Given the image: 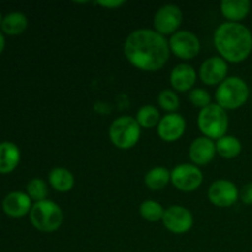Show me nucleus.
<instances>
[{"label": "nucleus", "mask_w": 252, "mask_h": 252, "mask_svg": "<svg viewBox=\"0 0 252 252\" xmlns=\"http://www.w3.org/2000/svg\"><path fill=\"white\" fill-rule=\"evenodd\" d=\"M32 199L24 192H10L2 201V211L11 218H22L31 212Z\"/></svg>", "instance_id": "2eb2a0df"}, {"label": "nucleus", "mask_w": 252, "mask_h": 252, "mask_svg": "<svg viewBox=\"0 0 252 252\" xmlns=\"http://www.w3.org/2000/svg\"><path fill=\"white\" fill-rule=\"evenodd\" d=\"M228 64L221 57H211L202 63L199 78L206 85H219L226 79Z\"/></svg>", "instance_id": "ddd939ff"}, {"label": "nucleus", "mask_w": 252, "mask_h": 252, "mask_svg": "<svg viewBox=\"0 0 252 252\" xmlns=\"http://www.w3.org/2000/svg\"><path fill=\"white\" fill-rule=\"evenodd\" d=\"M135 120L139 123L140 127L150 129V128L158 127L161 117H160L159 111H158V108L155 107V106L145 105L142 106V107L138 110Z\"/></svg>", "instance_id": "5701e85b"}, {"label": "nucleus", "mask_w": 252, "mask_h": 252, "mask_svg": "<svg viewBox=\"0 0 252 252\" xmlns=\"http://www.w3.org/2000/svg\"><path fill=\"white\" fill-rule=\"evenodd\" d=\"M158 103L166 112L175 113L180 107V98L176 91L171 90V89H165V90L160 91L158 95Z\"/></svg>", "instance_id": "393cba45"}, {"label": "nucleus", "mask_w": 252, "mask_h": 252, "mask_svg": "<svg viewBox=\"0 0 252 252\" xmlns=\"http://www.w3.org/2000/svg\"><path fill=\"white\" fill-rule=\"evenodd\" d=\"M197 123L204 137L212 140H218L226 135L229 127L228 113L217 103H211L207 107L202 108L198 113Z\"/></svg>", "instance_id": "39448f33"}, {"label": "nucleus", "mask_w": 252, "mask_h": 252, "mask_svg": "<svg viewBox=\"0 0 252 252\" xmlns=\"http://www.w3.org/2000/svg\"><path fill=\"white\" fill-rule=\"evenodd\" d=\"M169 47L170 52L175 56L179 57L180 59L189 61L199 53L201 43H199L198 37L193 32L187 31V30H179L169 39Z\"/></svg>", "instance_id": "1a4fd4ad"}, {"label": "nucleus", "mask_w": 252, "mask_h": 252, "mask_svg": "<svg viewBox=\"0 0 252 252\" xmlns=\"http://www.w3.org/2000/svg\"><path fill=\"white\" fill-rule=\"evenodd\" d=\"M125 56L127 61L143 71L160 70L170 58L169 41L152 29H138L126 38Z\"/></svg>", "instance_id": "f257e3e1"}, {"label": "nucleus", "mask_w": 252, "mask_h": 252, "mask_svg": "<svg viewBox=\"0 0 252 252\" xmlns=\"http://www.w3.org/2000/svg\"><path fill=\"white\" fill-rule=\"evenodd\" d=\"M239 198L248 206H252V182H249L239 191Z\"/></svg>", "instance_id": "cd10ccee"}, {"label": "nucleus", "mask_w": 252, "mask_h": 252, "mask_svg": "<svg viewBox=\"0 0 252 252\" xmlns=\"http://www.w3.org/2000/svg\"><path fill=\"white\" fill-rule=\"evenodd\" d=\"M217 153L224 159H234L243 150L241 142L234 135H224L216 142Z\"/></svg>", "instance_id": "4be33fe9"}, {"label": "nucleus", "mask_w": 252, "mask_h": 252, "mask_svg": "<svg viewBox=\"0 0 252 252\" xmlns=\"http://www.w3.org/2000/svg\"><path fill=\"white\" fill-rule=\"evenodd\" d=\"M20 162V149L11 142L0 143V174L14 171Z\"/></svg>", "instance_id": "a211bd4d"}, {"label": "nucleus", "mask_w": 252, "mask_h": 252, "mask_svg": "<svg viewBox=\"0 0 252 252\" xmlns=\"http://www.w3.org/2000/svg\"><path fill=\"white\" fill-rule=\"evenodd\" d=\"M27 194L34 202H41L47 199L48 196V186L42 179H32L26 186Z\"/></svg>", "instance_id": "a878e982"}, {"label": "nucleus", "mask_w": 252, "mask_h": 252, "mask_svg": "<svg viewBox=\"0 0 252 252\" xmlns=\"http://www.w3.org/2000/svg\"><path fill=\"white\" fill-rule=\"evenodd\" d=\"M49 185L58 192H68L74 187L73 174L65 167H53L48 175Z\"/></svg>", "instance_id": "6ab92c4d"}, {"label": "nucleus", "mask_w": 252, "mask_h": 252, "mask_svg": "<svg viewBox=\"0 0 252 252\" xmlns=\"http://www.w3.org/2000/svg\"><path fill=\"white\" fill-rule=\"evenodd\" d=\"M203 182L201 169L193 164H180L171 171V184L182 192L196 191Z\"/></svg>", "instance_id": "6e6552de"}, {"label": "nucleus", "mask_w": 252, "mask_h": 252, "mask_svg": "<svg viewBox=\"0 0 252 252\" xmlns=\"http://www.w3.org/2000/svg\"><path fill=\"white\" fill-rule=\"evenodd\" d=\"M182 15L181 9L175 4L162 5L161 7L157 10L153 20L154 30L158 33L166 36V34H174L179 31L180 26L182 24Z\"/></svg>", "instance_id": "0eeeda50"}, {"label": "nucleus", "mask_w": 252, "mask_h": 252, "mask_svg": "<svg viewBox=\"0 0 252 252\" xmlns=\"http://www.w3.org/2000/svg\"><path fill=\"white\" fill-rule=\"evenodd\" d=\"M139 213L142 218L148 221H159L162 220L165 209L159 202L153 201V199H147L139 206Z\"/></svg>", "instance_id": "b1692460"}, {"label": "nucleus", "mask_w": 252, "mask_h": 252, "mask_svg": "<svg viewBox=\"0 0 252 252\" xmlns=\"http://www.w3.org/2000/svg\"><path fill=\"white\" fill-rule=\"evenodd\" d=\"M4 48H5V38H4V34L0 32V53L4 51Z\"/></svg>", "instance_id": "c756f323"}, {"label": "nucleus", "mask_w": 252, "mask_h": 252, "mask_svg": "<svg viewBox=\"0 0 252 252\" xmlns=\"http://www.w3.org/2000/svg\"><path fill=\"white\" fill-rule=\"evenodd\" d=\"M63 211L53 201L44 199L34 202L30 212V220L37 230L42 233H53L63 224Z\"/></svg>", "instance_id": "20e7f679"}, {"label": "nucleus", "mask_w": 252, "mask_h": 252, "mask_svg": "<svg viewBox=\"0 0 252 252\" xmlns=\"http://www.w3.org/2000/svg\"><path fill=\"white\" fill-rule=\"evenodd\" d=\"M144 182L148 189L153 191H160L165 189L169 182H171V171L164 166L153 167L145 174Z\"/></svg>", "instance_id": "aec40b11"}, {"label": "nucleus", "mask_w": 252, "mask_h": 252, "mask_svg": "<svg viewBox=\"0 0 252 252\" xmlns=\"http://www.w3.org/2000/svg\"><path fill=\"white\" fill-rule=\"evenodd\" d=\"M186 130V121L180 113H167L158 125V134L164 142H176Z\"/></svg>", "instance_id": "f8f14e48"}, {"label": "nucleus", "mask_w": 252, "mask_h": 252, "mask_svg": "<svg viewBox=\"0 0 252 252\" xmlns=\"http://www.w3.org/2000/svg\"><path fill=\"white\" fill-rule=\"evenodd\" d=\"M2 20H4V17H2L1 12H0V27H1V24H2Z\"/></svg>", "instance_id": "7c9ffc66"}, {"label": "nucleus", "mask_w": 252, "mask_h": 252, "mask_svg": "<svg viewBox=\"0 0 252 252\" xmlns=\"http://www.w3.org/2000/svg\"><path fill=\"white\" fill-rule=\"evenodd\" d=\"M197 74L192 65L186 63L179 64L170 73V83L176 91H191L196 84Z\"/></svg>", "instance_id": "dca6fc26"}, {"label": "nucleus", "mask_w": 252, "mask_h": 252, "mask_svg": "<svg viewBox=\"0 0 252 252\" xmlns=\"http://www.w3.org/2000/svg\"><path fill=\"white\" fill-rule=\"evenodd\" d=\"M251 10L249 0H223L220 2V11L229 22H240L245 19Z\"/></svg>", "instance_id": "f3484780"}, {"label": "nucleus", "mask_w": 252, "mask_h": 252, "mask_svg": "<svg viewBox=\"0 0 252 252\" xmlns=\"http://www.w3.org/2000/svg\"><path fill=\"white\" fill-rule=\"evenodd\" d=\"M27 25H29V20H27L26 15L19 11H14L4 17L1 30L6 34L15 36V34L22 33L27 29Z\"/></svg>", "instance_id": "412c9836"}, {"label": "nucleus", "mask_w": 252, "mask_h": 252, "mask_svg": "<svg viewBox=\"0 0 252 252\" xmlns=\"http://www.w3.org/2000/svg\"><path fill=\"white\" fill-rule=\"evenodd\" d=\"M189 159L196 166L207 165L214 159L217 154V148L214 140L207 137H198L189 145Z\"/></svg>", "instance_id": "4468645a"}, {"label": "nucleus", "mask_w": 252, "mask_h": 252, "mask_svg": "<svg viewBox=\"0 0 252 252\" xmlns=\"http://www.w3.org/2000/svg\"><path fill=\"white\" fill-rule=\"evenodd\" d=\"M208 198L212 204L219 208H228L239 199V189L229 180H217L209 186Z\"/></svg>", "instance_id": "9d476101"}, {"label": "nucleus", "mask_w": 252, "mask_h": 252, "mask_svg": "<svg viewBox=\"0 0 252 252\" xmlns=\"http://www.w3.org/2000/svg\"><path fill=\"white\" fill-rule=\"evenodd\" d=\"M250 89L246 81L239 76H229L216 90L217 105L224 110H238L246 103Z\"/></svg>", "instance_id": "7ed1b4c3"}, {"label": "nucleus", "mask_w": 252, "mask_h": 252, "mask_svg": "<svg viewBox=\"0 0 252 252\" xmlns=\"http://www.w3.org/2000/svg\"><path fill=\"white\" fill-rule=\"evenodd\" d=\"M142 134V127L134 117L121 116L113 121L108 129V135L115 147L118 149H132L139 142Z\"/></svg>", "instance_id": "423d86ee"}, {"label": "nucleus", "mask_w": 252, "mask_h": 252, "mask_svg": "<svg viewBox=\"0 0 252 252\" xmlns=\"http://www.w3.org/2000/svg\"><path fill=\"white\" fill-rule=\"evenodd\" d=\"M162 224L171 233L185 234L193 225V216L186 207L170 206L165 209Z\"/></svg>", "instance_id": "9b49d317"}, {"label": "nucleus", "mask_w": 252, "mask_h": 252, "mask_svg": "<svg viewBox=\"0 0 252 252\" xmlns=\"http://www.w3.org/2000/svg\"><path fill=\"white\" fill-rule=\"evenodd\" d=\"M214 46L225 62L241 63L252 52V33L240 22H223L214 32Z\"/></svg>", "instance_id": "f03ea898"}, {"label": "nucleus", "mask_w": 252, "mask_h": 252, "mask_svg": "<svg viewBox=\"0 0 252 252\" xmlns=\"http://www.w3.org/2000/svg\"><path fill=\"white\" fill-rule=\"evenodd\" d=\"M96 4L100 5V6L107 7V9H118L120 6L125 5V1L123 0H101Z\"/></svg>", "instance_id": "c85d7f7f"}, {"label": "nucleus", "mask_w": 252, "mask_h": 252, "mask_svg": "<svg viewBox=\"0 0 252 252\" xmlns=\"http://www.w3.org/2000/svg\"><path fill=\"white\" fill-rule=\"evenodd\" d=\"M189 98L192 105L196 106V107H199L201 110L212 103L211 95L204 89H192L189 94Z\"/></svg>", "instance_id": "bb28decb"}]
</instances>
